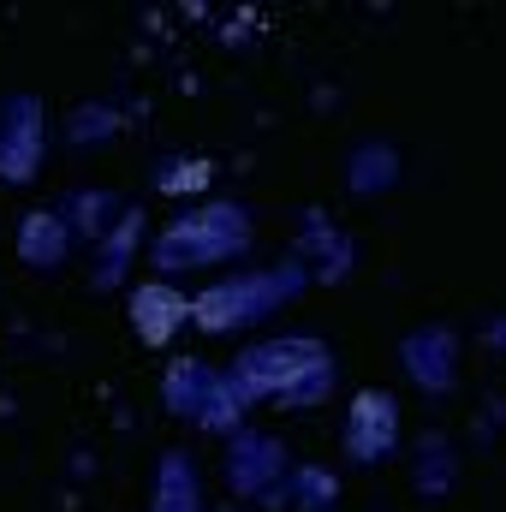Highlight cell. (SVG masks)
I'll list each match as a JSON object with an SVG mask.
<instances>
[{
  "label": "cell",
  "instance_id": "6da1fadb",
  "mask_svg": "<svg viewBox=\"0 0 506 512\" xmlns=\"http://www.w3.org/2000/svg\"><path fill=\"white\" fill-rule=\"evenodd\" d=\"M137 304H143L137 328H143V340H149V346H161V340H167V328H173V322H185V298H173V292H161V286H143V292H137Z\"/></svg>",
  "mask_w": 506,
  "mask_h": 512
}]
</instances>
